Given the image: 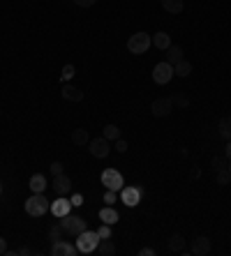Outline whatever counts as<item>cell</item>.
<instances>
[{
  "mask_svg": "<svg viewBox=\"0 0 231 256\" xmlns=\"http://www.w3.org/2000/svg\"><path fill=\"white\" fill-rule=\"evenodd\" d=\"M51 210V201H46L44 194H32L28 201H26V212L30 217H42Z\"/></svg>",
  "mask_w": 231,
  "mask_h": 256,
  "instance_id": "cell-1",
  "label": "cell"
},
{
  "mask_svg": "<svg viewBox=\"0 0 231 256\" xmlns=\"http://www.w3.org/2000/svg\"><path fill=\"white\" fill-rule=\"evenodd\" d=\"M79 240H77V249H79V254H92L95 249H97V245H100V235H97V231H88L86 228L84 233H79L77 235Z\"/></svg>",
  "mask_w": 231,
  "mask_h": 256,
  "instance_id": "cell-2",
  "label": "cell"
},
{
  "mask_svg": "<svg viewBox=\"0 0 231 256\" xmlns=\"http://www.w3.org/2000/svg\"><path fill=\"white\" fill-rule=\"evenodd\" d=\"M150 44H153V37H150L148 32H134V35L127 39V49H130V53H134V56L146 53L148 49H150Z\"/></svg>",
  "mask_w": 231,
  "mask_h": 256,
  "instance_id": "cell-3",
  "label": "cell"
},
{
  "mask_svg": "<svg viewBox=\"0 0 231 256\" xmlns=\"http://www.w3.org/2000/svg\"><path fill=\"white\" fill-rule=\"evenodd\" d=\"M60 226H62V231L67 235H79V233H84L86 228V222L81 217H74V215H65L62 217V222H60Z\"/></svg>",
  "mask_w": 231,
  "mask_h": 256,
  "instance_id": "cell-4",
  "label": "cell"
},
{
  "mask_svg": "<svg viewBox=\"0 0 231 256\" xmlns=\"http://www.w3.org/2000/svg\"><path fill=\"white\" fill-rule=\"evenodd\" d=\"M171 76H176V72H173V65L171 62H160V65H155L153 69V81L157 83V85H167V83L171 81Z\"/></svg>",
  "mask_w": 231,
  "mask_h": 256,
  "instance_id": "cell-5",
  "label": "cell"
},
{
  "mask_svg": "<svg viewBox=\"0 0 231 256\" xmlns=\"http://www.w3.org/2000/svg\"><path fill=\"white\" fill-rule=\"evenodd\" d=\"M102 185L107 189H114V192H120V189L125 187V180L123 175L118 173L116 169H107L104 173H102Z\"/></svg>",
  "mask_w": 231,
  "mask_h": 256,
  "instance_id": "cell-6",
  "label": "cell"
},
{
  "mask_svg": "<svg viewBox=\"0 0 231 256\" xmlns=\"http://www.w3.org/2000/svg\"><path fill=\"white\" fill-rule=\"evenodd\" d=\"M150 111H153L155 118H164V115H169V113L173 111V99H171V97L153 99V104H150Z\"/></svg>",
  "mask_w": 231,
  "mask_h": 256,
  "instance_id": "cell-7",
  "label": "cell"
},
{
  "mask_svg": "<svg viewBox=\"0 0 231 256\" xmlns=\"http://www.w3.org/2000/svg\"><path fill=\"white\" fill-rule=\"evenodd\" d=\"M141 189L139 187H134V185H130V187H123L120 189V201H123L127 208H134V205H139L141 203Z\"/></svg>",
  "mask_w": 231,
  "mask_h": 256,
  "instance_id": "cell-8",
  "label": "cell"
},
{
  "mask_svg": "<svg viewBox=\"0 0 231 256\" xmlns=\"http://www.w3.org/2000/svg\"><path fill=\"white\" fill-rule=\"evenodd\" d=\"M88 145H90V155H92V157H97V159L109 157V152H111V148H109V141L104 139V136H100V139H92Z\"/></svg>",
  "mask_w": 231,
  "mask_h": 256,
  "instance_id": "cell-9",
  "label": "cell"
},
{
  "mask_svg": "<svg viewBox=\"0 0 231 256\" xmlns=\"http://www.w3.org/2000/svg\"><path fill=\"white\" fill-rule=\"evenodd\" d=\"M74 205H72V201H67L65 196H58L56 201H51V212H54L58 219H62L65 215H69V210H72Z\"/></svg>",
  "mask_w": 231,
  "mask_h": 256,
  "instance_id": "cell-10",
  "label": "cell"
},
{
  "mask_svg": "<svg viewBox=\"0 0 231 256\" xmlns=\"http://www.w3.org/2000/svg\"><path fill=\"white\" fill-rule=\"evenodd\" d=\"M51 187H54V192L58 196H67L69 192H72V180H69L65 173L54 175V185H51Z\"/></svg>",
  "mask_w": 231,
  "mask_h": 256,
  "instance_id": "cell-11",
  "label": "cell"
},
{
  "mask_svg": "<svg viewBox=\"0 0 231 256\" xmlns=\"http://www.w3.org/2000/svg\"><path fill=\"white\" fill-rule=\"evenodd\" d=\"M51 254L54 256H77L79 249H77V245H69L65 240H56L54 247H51Z\"/></svg>",
  "mask_w": 231,
  "mask_h": 256,
  "instance_id": "cell-12",
  "label": "cell"
},
{
  "mask_svg": "<svg viewBox=\"0 0 231 256\" xmlns=\"http://www.w3.org/2000/svg\"><path fill=\"white\" fill-rule=\"evenodd\" d=\"M194 256H206L210 252V240H208L206 235H199L197 240L192 242V249H190Z\"/></svg>",
  "mask_w": 231,
  "mask_h": 256,
  "instance_id": "cell-13",
  "label": "cell"
},
{
  "mask_svg": "<svg viewBox=\"0 0 231 256\" xmlns=\"http://www.w3.org/2000/svg\"><path fill=\"white\" fill-rule=\"evenodd\" d=\"M62 99H67V102H81L84 99V92L79 90V88H74V85H69V83H65L60 90Z\"/></svg>",
  "mask_w": 231,
  "mask_h": 256,
  "instance_id": "cell-14",
  "label": "cell"
},
{
  "mask_svg": "<svg viewBox=\"0 0 231 256\" xmlns=\"http://www.w3.org/2000/svg\"><path fill=\"white\" fill-rule=\"evenodd\" d=\"M28 187L32 189V194H44V189L49 187V185H46V178L42 173H35L30 178V182H28Z\"/></svg>",
  "mask_w": 231,
  "mask_h": 256,
  "instance_id": "cell-15",
  "label": "cell"
},
{
  "mask_svg": "<svg viewBox=\"0 0 231 256\" xmlns=\"http://www.w3.org/2000/svg\"><path fill=\"white\" fill-rule=\"evenodd\" d=\"M183 56H185V53H183V46H178V44H171L169 49H167V62H171V65H176V62L185 60Z\"/></svg>",
  "mask_w": 231,
  "mask_h": 256,
  "instance_id": "cell-16",
  "label": "cell"
},
{
  "mask_svg": "<svg viewBox=\"0 0 231 256\" xmlns=\"http://www.w3.org/2000/svg\"><path fill=\"white\" fill-rule=\"evenodd\" d=\"M153 44H155V49H160V51H167L171 46V37L167 35V32H155L153 35Z\"/></svg>",
  "mask_w": 231,
  "mask_h": 256,
  "instance_id": "cell-17",
  "label": "cell"
},
{
  "mask_svg": "<svg viewBox=\"0 0 231 256\" xmlns=\"http://www.w3.org/2000/svg\"><path fill=\"white\" fill-rule=\"evenodd\" d=\"M72 143L74 145H79V148H81V145H88L90 143V136H88V132H86V129H74V132H72Z\"/></svg>",
  "mask_w": 231,
  "mask_h": 256,
  "instance_id": "cell-18",
  "label": "cell"
},
{
  "mask_svg": "<svg viewBox=\"0 0 231 256\" xmlns=\"http://www.w3.org/2000/svg\"><path fill=\"white\" fill-rule=\"evenodd\" d=\"M100 219L104 222V224H111V226H114L116 222H118V212H116L111 205H104V208L100 210Z\"/></svg>",
  "mask_w": 231,
  "mask_h": 256,
  "instance_id": "cell-19",
  "label": "cell"
},
{
  "mask_svg": "<svg viewBox=\"0 0 231 256\" xmlns=\"http://www.w3.org/2000/svg\"><path fill=\"white\" fill-rule=\"evenodd\" d=\"M162 7L167 9L169 14H180L185 9V2L183 0H162Z\"/></svg>",
  "mask_w": 231,
  "mask_h": 256,
  "instance_id": "cell-20",
  "label": "cell"
},
{
  "mask_svg": "<svg viewBox=\"0 0 231 256\" xmlns=\"http://www.w3.org/2000/svg\"><path fill=\"white\" fill-rule=\"evenodd\" d=\"M169 252H173V254H185V238L183 235H171L169 240Z\"/></svg>",
  "mask_w": 231,
  "mask_h": 256,
  "instance_id": "cell-21",
  "label": "cell"
},
{
  "mask_svg": "<svg viewBox=\"0 0 231 256\" xmlns=\"http://www.w3.org/2000/svg\"><path fill=\"white\" fill-rule=\"evenodd\" d=\"M97 254H102V256H114L116 254V245L111 242V238L100 240V245H97Z\"/></svg>",
  "mask_w": 231,
  "mask_h": 256,
  "instance_id": "cell-22",
  "label": "cell"
},
{
  "mask_svg": "<svg viewBox=\"0 0 231 256\" xmlns=\"http://www.w3.org/2000/svg\"><path fill=\"white\" fill-rule=\"evenodd\" d=\"M217 129H220V136L229 141V139H231V115L222 118V120H220V127H217Z\"/></svg>",
  "mask_w": 231,
  "mask_h": 256,
  "instance_id": "cell-23",
  "label": "cell"
},
{
  "mask_svg": "<svg viewBox=\"0 0 231 256\" xmlns=\"http://www.w3.org/2000/svg\"><path fill=\"white\" fill-rule=\"evenodd\" d=\"M173 72H176V76H190L192 74V65L187 60H180L173 65Z\"/></svg>",
  "mask_w": 231,
  "mask_h": 256,
  "instance_id": "cell-24",
  "label": "cell"
},
{
  "mask_svg": "<svg viewBox=\"0 0 231 256\" xmlns=\"http://www.w3.org/2000/svg\"><path fill=\"white\" fill-rule=\"evenodd\" d=\"M102 136H104L107 141H116V139H120V129L116 127V125H107L104 132H102Z\"/></svg>",
  "mask_w": 231,
  "mask_h": 256,
  "instance_id": "cell-25",
  "label": "cell"
},
{
  "mask_svg": "<svg viewBox=\"0 0 231 256\" xmlns=\"http://www.w3.org/2000/svg\"><path fill=\"white\" fill-rule=\"evenodd\" d=\"M227 166H229V164H227V157H224V155H222V157H213V159H210V169H213L215 173H217V171H222V169H227Z\"/></svg>",
  "mask_w": 231,
  "mask_h": 256,
  "instance_id": "cell-26",
  "label": "cell"
},
{
  "mask_svg": "<svg viewBox=\"0 0 231 256\" xmlns=\"http://www.w3.org/2000/svg\"><path fill=\"white\" fill-rule=\"evenodd\" d=\"M74 74H77V69H74V65H65L60 72V79L62 81H72L74 79Z\"/></svg>",
  "mask_w": 231,
  "mask_h": 256,
  "instance_id": "cell-27",
  "label": "cell"
},
{
  "mask_svg": "<svg viewBox=\"0 0 231 256\" xmlns=\"http://www.w3.org/2000/svg\"><path fill=\"white\" fill-rule=\"evenodd\" d=\"M231 182V173H229V166L222 169V171H217V185H229Z\"/></svg>",
  "mask_w": 231,
  "mask_h": 256,
  "instance_id": "cell-28",
  "label": "cell"
},
{
  "mask_svg": "<svg viewBox=\"0 0 231 256\" xmlns=\"http://www.w3.org/2000/svg\"><path fill=\"white\" fill-rule=\"evenodd\" d=\"M60 233H65L60 224H54V226H51V231H49V235H51V240H54V242L60 240Z\"/></svg>",
  "mask_w": 231,
  "mask_h": 256,
  "instance_id": "cell-29",
  "label": "cell"
},
{
  "mask_svg": "<svg viewBox=\"0 0 231 256\" xmlns=\"http://www.w3.org/2000/svg\"><path fill=\"white\" fill-rule=\"evenodd\" d=\"M116 199H118V192H114V189H107V192H104V203L107 205H114Z\"/></svg>",
  "mask_w": 231,
  "mask_h": 256,
  "instance_id": "cell-30",
  "label": "cell"
},
{
  "mask_svg": "<svg viewBox=\"0 0 231 256\" xmlns=\"http://www.w3.org/2000/svg\"><path fill=\"white\" fill-rule=\"evenodd\" d=\"M97 235H100L102 240H104V238H111V224H102L100 228H97Z\"/></svg>",
  "mask_w": 231,
  "mask_h": 256,
  "instance_id": "cell-31",
  "label": "cell"
},
{
  "mask_svg": "<svg viewBox=\"0 0 231 256\" xmlns=\"http://www.w3.org/2000/svg\"><path fill=\"white\" fill-rule=\"evenodd\" d=\"M127 148H130V145H127L125 139H116V152H127Z\"/></svg>",
  "mask_w": 231,
  "mask_h": 256,
  "instance_id": "cell-32",
  "label": "cell"
},
{
  "mask_svg": "<svg viewBox=\"0 0 231 256\" xmlns=\"http://www.w3.org/2000/svg\"><path fill=\"white\" fill-rule=\"evenodd\" d=\"M49 169H51V175H60L62 173V164H60V162H54Z\"/></svg>",
  "mask_w": 231,
  "mask_h": 256,
  "instance_id": "cell-33",
  "label": "cell"
},
{
  "mask_svg": "<svg viewBox=\"0 0 231 256\" xmlns=\"http://www.w3.org/2000/svg\"><path fill=\"white\" fill-rule=\"evenodd\" d=\"M69 201H72V205H74V208H81V205H84V196H81V194H74L72 199H69Z\"/></svg>",
  "mask_w": 231,
  "mask_h": 256,
  "instance_id": "cell-34",
  "label": "cell"
},
{
  "mask_svg": "<svg viewBox=\"0 0 231 256\" xmlns=\"http://www.w3.org/2000/svg\"><path fill=\"white\" fill-rule=\"evenodd\" d=\"M97 0H74V5H79V7H92Z\"/></svg>",
  "mask_w": 231,
  "mask_h": 256,
  "instance_id": "cell-35",
  "label": "cell"
},
{
  "mask_svg": "<svg viewBox=\"0 0 231 256\" xmlns=\"http://www.w3.org/2000/svg\"><path fill=\"white\" fill-rule=\"evenodd\" d=\"M173 106H180V109H185V106H190V99H185V97H176V99H173Z\"/></svg>",
  "mask_w": 231,
  "mask_h": 256,
  "instance_id": "cell-36",
  "label": "cell"
},
{
  "mask_svg": "<svg viewBox=\"0 0 231 256\" xmlns=\"http://www.w3.org/2000/svg\"><path fill=\"white\" fill-rule=\"evenodd\" d=\"M139 256H155V249H153V247H144V249H139Z\"/></svg>",
  "mask_w": 231,
  "mask_h": 256,
  "instance_id": "cell-37",
  "label": "cell"
},
{
  "mask_svg": "<svg viewBox=\"0 0 231 256\" xmlns=\"http://www.w3.org/2000/svg\"><path fill=\"white\" fill-rule=\"evenodd\" d=\"M2 254H7V240L0 235V256H2Z\"/></svg>",
  "mask_w": 231,
  "mask_h": 256,
  "instance_id": "cell-38",
  "label": "cell"
},
{
  "mask_svg": "<svg viewBox=\"0 0 231 256\" xmlns=\"http://www.w3.org/2000/svg\"><path fill=\"white\" fill-rule=\"evenodd\" d=\"M224 157L231 162V139H229V143H227V150H224Z\"/></svg>",
  "mask_w": 231,
  "mask_h": 256,
  "instance_id": "cell-39",
  "label": "cell"
},
{
  "mask_svg": "<svg viewBox=\"0 0 231 256\" xmlns=\"http://www.w3.org/2000/svg\"><path fill=\"white\" fill-rule=\"evenodd\" d=\"M229 173H231V162H229Z\"/></svg>",
  "mask_w": 231,
  "mask_h": 256,
  "instance_id": "cell-40",
  "label": "cell"
}]
</instances>
